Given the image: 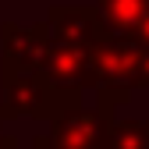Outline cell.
Returning a JSON list of instances; mask_svg holds the SVG:
<instances>
[{"instance_id": "obj_1", "label": "cell", "mask_w": 149, "mask_h": 149, "mask_svg": "<svg viewBox=\"0 0 149 149\" xmlns=\"http://www.w3.org/2000/svg\"><path fill=\"white\" fill-rule=\"evenodd\" d=\"M114 107L107 96H100V107H68L50 117V135L36 139V149H107L110 146V124Z\"/></svg>"}, {"instance_id": "obj_2", "label": "cell", "mask_w": 149, "mask_h": 149, "mask_svg": "<svg viewBox=\"0 0 149 149\" xmlns=\"http://www.w3.org/2000/svg\"><path fill=\"white\" fill-rule=\"evenodd\" d=\"M39 78L53 92H85V89H100L96 68H92V46H74L64 43L57 36H50L46 43V57L39 64Z\"/></svg>"}, {"instance_id": "obj_3", "label": "cell", "mask_w": 149, "mask_h": 149, "mask_svg": "<svg viewBox=\"0 0 149 149\" xmlns=\"http://www.w3.org/2000/svg\"><path fill=\"white\" fill-rule=\"evenodd\" d=\"M139 53L142 46H135L124 36H107L103 43L92 46V68H96L100 89L117 96L121 103L132 96V89H139Z\"/></svg>"}, {"instance_id": "obj_4", "label": "cell", "mask_w": 149, "mask_h": 149, "mask_svg": "<svg viewBox=\"0 0 149 149\" xmlns=\"http://www.w3.org/2000/svg\"><path fill=\"white\" fill-rule=\"evenodd\" d=\"M50 25L46 18L32 25H18L4 22L0 25V71L4 74H36L46 57V43H50Z\"/></svg>"}, {"instance_id": "obj_5", "label": "cell", "mask_w": 149, "mask_h": 149, "mask_svg": "<svg viewBox=\"0 0 149 149\" xmlns=\"http://www.w3.org/2000/svg\"><path fill=\"white\" fill-rule=\"evenodd\" d=\"M46 25H50V32L57 39L74 43V46H96V43L107 39L100 11L85 7V4H53L46 11Z\"/></svg>"}, {"instance_id": "obj_6", "label": "cell", "mask_w": 149, "mask_h": 149, "mask_svg": "<svg viewBox=\"0 0 149 149\" xmlns=\"http://www.w3.org/2000/svg\"><path fill=\"white\" fill-rule=\"evenodd\" d=\"M146 7H149V0H96L107 36H128L135 29V22L146 14Z\"/></svg>"}, {"instance_id": "obj_7", "label": "cell", "mask_w": 149, "mask_h": 149, "mask_svg": "<svg viewBox=\"0 0 149 149\" xmlns=\"http://www.w3.org/2000/svg\"><path fill=\"white\" fill-rule=\"evenodd\" d=\"M107 149H149V121H114Z\"/></svg>"}, {"instance_id": "obj_8", "label": "cell", "mask_w": 149, "mask_h": 149, "mask_svg": "<svg viewBox=\"0 0 149 149\" xmlns=\"http://www.w3.org/2000/svg\"><path fill=\"white\" fill-rule=\"evenodd\" d=\"M124 39H132L135 46H142V50H149V7H146V14L139 18V22H135V29L128 32Z\"/></svg>"}, {"instance_id": "obj_9", "label": "cell", "mask_w": 149, "mask_h": 149, "mask_svg": "<svg viewBox=\"0 0 149 149\" xmlns=\"http://www.w3.org/2000/svg\"><path fill=\"white\" fill-rule=\"evenodd\" d=\"M142 85H149V50L139 53V89Z\"/></svg>"}, {"instance_id": "obj_10", "label": "cell", "mask_w": 149, "mask_h": 149, "mask_svg": "<svg viewBox=\"0 0 149 149\" xmlns=\"http://www.w3.org/2000/svg\"><path fill=\"white\" fill-rule=\"evenodd\" d=\"M0 149H18V142H14V139H7V135H0Z\"/></svg>"}]
</instances>
